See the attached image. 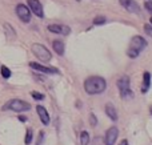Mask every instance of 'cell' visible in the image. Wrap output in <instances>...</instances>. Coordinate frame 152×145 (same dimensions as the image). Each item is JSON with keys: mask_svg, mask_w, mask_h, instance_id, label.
Wrapping results in <instances>:
<instances>
[{"mask_svg": "<svg viewBox=\"0 0 152 145\" xmlns=\"http://www.w3.org/2000/svg\"><path fill=\"white\" fill-rule=\"evenodd\" d=\"M16 15L23 23H29L31 20V11L26 4H18L16 7Z\"/></svg>", "mask_w": 152, "mask_h": 145, "instance_id": "8992f818", "label": "cell"}, {"mask_svg": "<svg viewBox=\"0 0 152 145\" xmlns=\"http://www.w3.org/2000/svg\"><path fill=\"white\" fill-rule=\"evenodd\" d=\"M19 120H20L21 123H24V121H27V117H24V116H19Z\"/></svg>", "mask_w": 152, "mask_h": 145, "instance_id": "d4e9b609", "label": "cell"}, {"mask_svg": "<svg viewBox=\"0 0 152 145\" xmlns=\"http://www.w3.org/2000/svg\"><path fill=\"white\" fill-rule=\"evenodd\" d=\"M105 21H107V19H105L104 16L99 15V16H96V17L94 19V25H102V24H104Z\"/></svg>", "mask_w": 152, "mask_h": 145, "instance_id": "d6986e66", "label": "cell"}, {"mask_svg": "<svg viewBox=\"0 0 152 145\" xmlns=\"http://www.w3.org/2000/svg\"><path fill=\"white\" fill-rule=\"evenodd\" d=\"M145 47H147V40L143 36L136 35V36H134L131 39V41H129V47H128V49H127V56H128L129 59H136L137 56L144 51Z\"/></svg>", "mask_w": 152, "mask_h": 145, "instance_id": "7a4b0ae2", "label": "cell"}, {"mask_svg": "<svg viewBox=\"0 0 152 145\" xmlns=\"http://www.w3.org/2000/svg\"><path fill=\"white\" fill-rule=\"evenodd\" d=\"M151 88V73L144 72L143 73V84H142V93H147Z\"/></svg>", "mask_w": 152, "mask_h": 145, "instance_id": "5bb4252c", "label": "cell"}, {"mask_svg": "<svg viewBox=\"0 0 152 145\" xmlns=\"http://www.w3.org/2000/svg\"><path fill=\"white\" fill-rule=\"evenodd\" d=\"M151 25H152V17H151Z\"/></svg>", "mask_w": 152, "mask_h": 145, "instance_id": "83f0119b", "label": "cell"}, {"mask_svg": "<svg viewBox=\"0 0 152 145\" xmlns=\"http://www.w3.org/2000/svg\"><path fill=\"white\" fill-rule=\"evenodd\" d=\"M116 87L119 89V93H120V97L123 100H132L135 97L134 92H132L131 87H129V77L127 75L121 76L120 79L116 81Z\"/></svg>", "mask_w": 152, "mask_h": 145, "instance_id": "3957f363", "label": "cell"}, {"mask_svg": "<svg viewBox=\"0 0 152 145\" xmlns=\"http://www.w3.org/2000/svg\"><path fill=\"white\" fill-rule=\"evenodd\" d=\"M89 124H91V127H96L97 125V119L94 113L89 115Z\"/></svg>", "mask_w": 152, "mask_h": 145, "instance_id": "44dd1931", "label": "cell"}, {"mask_svg": "<svg viewBox=\"0 0 152 145\" xmlns=\"http://www.w3.org/2000/svg\"><path fill=\"white\" fill-rule=\"evenodd\" d=\"M144 7H145V9L150 11V12L152 13V1H151V0H150V1H145L144 3Z\"/></svg>", "mask_w": 152, "mask_h": 145, "instance_id": "cb8c5ba5", "label": "cell"}, {"mask_svg": "<svg viewBox=\"0 0 152 145\" xmlns=\"http://www.w3.org/2000/svg\"><path fill=\"white\" fill-rule=\"evenodd\" d=\"M31 96L35 99V100H37V101L44 100V97H45V96L43 95V93H40V92H31Z\"/></svg>", "mask_w": 152, "mask_h": 145, "instance_id": "ffe728a7", "label": "cell"}, {"mask_svg": "<svg viewBox=\"0 0 152 145\" xmlns=\"http://www.w3.org/2000/svg\"><path fill=\"white\" fill-rule=\"evenodd\" d=\"M28 8L37 16V17L43 19L44 17V11H43V5L39 0H28Z\"/></svg>", "mask_w": 152, "mask_h": 145, "instance_id": "9c48e42d", "label": "cell"}, {"mask_svg": "<svg viewBox=\"0 0 152 145\" xmlns=\"http://www.w3.org/2000/svg\"><path fill=\"white\" fill-rule=\"evenodd\" d=\"M43 140H44V132H43V130H40V132H39V138H37L36 145H42Z\"/></svg>", "mask_w": 152, "mask_h": 145, "instance_id": "603a6c76", "label": "cell"}, {"mask_svg": "<svg viewBox=\"0 0 152 145\" xmlns=\"http://www.w3.org/2000/svg\"><path fill=\"white\" fill-rule=\"evenodd\" d=\"M84 91L87 95H100L107 89V81L102 76H89L84 80Z\"/></svg>", "mask_w": 152, "mask_h": 145, "instance_id": "6da1fadb", "label": "cell"}, {"mask_svg": "<svg viewBox=\"0 0 152 145\" xmlns=\"http://www.w3.org/2000/svg\"><path fill=\"white\" fill-rule=\"evenodd\" d=\"M32 138H34V132H32V129H27L26 138H24V143H26V145L31 144L32 143Z\"/></svg>", "mask_w": 152, "mask_h": 145, "instance_id": "e0dca14e", "label": "cell"}, {"mask_svg": "<svg viewBox=\"0 0 152 145\" xmlns=\"http://www.w3.org/2000/svg\"><path fill=\"white\" fill-rule=\"evenodd\" d=\"M144 32L148 36H152V25L151 24H144Z\"/></svg>", "mask_w": 152, "mask_h": 145, "instance_id": "7402d4cb", "label": "cell"}, {"mask_svg": "<svg viewBox=\"0 0 152 145\" xmlns=\"http://www.w3.org/2000/svg\"><path fill=\"white\" fill-rule=\"evenodd\" d=\"M104 111H105V115H107L108 117H110L112 121H118V111H116L115 105L111 103H107L104 107Z\"/></svg>", "mask_w": 152, "mask_h": 145, "instance_id": "4fadbf2b", "label": "cell"}, {"mask_svg": "<svg viewBox=\"0 0 152 145\" xmlns=\"http://www.w3.org/2000/svg\"><path fill=\"white\" fill-rule=\"evenodd\" d=\"M120 4L131 13H140V7L135 0H119Z\"/></svg>", "mask_w": 152, "mask_h": 145, "instance_id": "30bf717a", "label": "cell"}, {"mask_svg": "<svg viewBox=\"0 0 152 145\" xmlns=\"http://www.w3.org/2000/svg\"><path fill=\"white\" fill-rule=\"evenodd\" d=\"M119 137V129L116 127H111L107 129L104 136V144L105 145H115L116 140Z\"/></svg>", "mask_w": 152, "mask_h": 145, "instance_id": "ba28073f", "label": "cell"}, {"mask_svg": "<svg viewBox=\"0 0 152 145\" xmlns=\"http://www.w3.org/2000/svg\"><path fill=\"white\" fill-rule=\"evenodd\" d=\"M48 31L52 32V33H59V35H69L71 33L69 27L63 25V24H51V25H48Z\"/></svg>", "mask_w": 152, "mask_h": 145, "instance_id": "8fae6325", "label": "cell"}, {"mask_svg": "<svg viewBox=\"0 0 152 145\" xmlns=\"http://www.w3.org/2000/svg\"><path fill=\"white\" fill-rule=\"evenodd\" d=\"M119 145H128V140H123Z\"/></svg>", "mask_w": 152, "mask_h": 145, "instance_id": "484cf974", "label": "cell"}, {"mask_svg": "<svg viewBox=\"0 0 152 145\" xmlns=\"http://www.w3.org/2000/svg\"><path fill=\"white\" fill-rule=\"evenodd\" d=\"M0 72H1V76L4 77V79H10L11 77V71H10V68H7L5 65H3L1 68H0Z\"/></svg>", "mask_w": 152, "mask_h": 145, "instance_id": "ac0fdd59", "label": "cell"}, {"mask_svg": "<svg viewBox=\"0 0 152 145\" xmlns=\"http://www.w3.org/2000/svg\"><path fill=\"white\" fill-rule=\"evenodd\" d=\"M36 112L40 117V121L43 123V125H48L50 124V115H48V111L44 108L43 105H37L36 107Z\"/></svg>", "mask_w": 152, "mask_h": 145, "instance_id": "7c38bea8", "label": "cell"}, {"mask_svg": "<svg viewBox=\"0 0 152 145\" xmlns=\"http://www.w3.org/2000/svg\"><path fill=\"white\" fill-rule=\"evenodd\" d=\"M52 47H53V51H55L58 55H60V56L64 55V43L61 41V40H53Z\"/></svg>", "mask_w": 152, "mask_h": 145, "instance_id": "9a60e30c", "label": "cell"}, {"mask_svg": "<svg viewBox=\"0 0 152 145\" xmlns=\"http://www.w3.org/2000/svg\"><path fill=\"white\" fill-rule=\"evenodd\" d=\"M31 49H32V53H34L40 61H43V63H48V61L52 59V55H51V52L48 51V48L44 47L43 44L35 43L31 47Z\"/></svg>", "mask_w": 152, "mask_h": 145, "instance_id": "5b68a950", "label": "cell"}, {"mask_svg": "<svg viewBox=\"0 0 152 145\" xmlns=\"http://www.w3.org/2000/svg\"><path fill=\"white\" fill-rule=\"evenodd\" d=\"M29 67H31L32 69H35V71H37V72H42V73H48V75H58V73H60V72H59V69L55 68V67H45V65H42V64L34 63V61H31V63H29Z\"/></svg>", "mask_w": 152, "mask_h": 145, "instance_id": "52a82bcc", "label": "cell"}, {"mask_svg": "<svg viewBox=\"0 0 152 145\" xmlns=\"http://www.w3.org/2000/svg\"><path fill=\"white\" fill-rule=\"evenodd\" d=\"M150 111H151V115H152V107H151V108H150Z\"/></svg>", "mask_w": 152, "mask_h": 145, "instance_id": "4316f807", "label": "cell"}, {"mask_svg": "<svg viewBox=\"0 0 152 145\" xmlns=\"http://www.w3.org/2000/svg\"><path fill=\"white\" fill-rule=\"evenodd\" d=\"M89 144V133L87 130L80 132V145H88Z\"/></svg>", "mask_w": 152, "mask_h": 145, "instance_id": "2e32d148", "label": "cell"}, {"mask_svg": "<svg viewBox=\"0 0 152 145\" xmlns=\"http://www.w3.org/2000/svg\"><path fill=\"white\" fill-rule=\"evenodd\" d=\"M31 109V104L26 103V101L20 100V99H12L7 104L3 105V111H13V112H27Z\"/></svg>", "mask_w": 152, "mask_h": 145, "instance_id": "277c9868", "label": "cell"}]
</instances>
